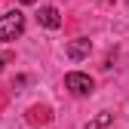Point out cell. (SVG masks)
Returning <instances> with one entry per match:
<instances>
[{
	"label": "cell",
	"instance_id": "obj_3",
	"mask_svg": "<svg viewBox=\"0 0 129 129\" xmlns=\"http://www.w3.org/2000/svg\"><path fill=\"white\" fill-rule=\"evenodd\" d=\"M89 49H92V43H89L86 37H80V40H71V43H68V58L80 61V58H86V55H89Z\"/></svg>",
	"mask_w": 129,
	"mask_h": 129
},
{
	"label": "cell",
	"instance_id": "obj_1",
	"mask_svg": "<svg viewBox=\"0 0 129 129\" xmlns=\"http://www.w3.org/2000/svg\"><path fill=\"white\" fill-rule=\"evenodd\" d=\"M22 31H25V15H22L19 9H12V12H6V15H0V40H3V43L15 40Z\"/></svg>",
	"mask_w": 129,
	"mask_h": 129
},
{
	"label": "cell",
	"instance_id": "obj_7",
	"mask_svg": "<svg viewBox=\"0 0 129 129\" xmlns=\"http://www.w3.org/2000/svg\"><path fill=\"white\" fill-rule=\"evenodd\" d=\"M3 61H6V58H0V68H3Z\"/></svg>",
	"mask_w": 129,
	"mask_h": 129
},
{
	"label": "cell",
	"instance_id": "obj_4",
	"mask_svg": "<svg viewBox=\"0 0 129 129\" xmlns=\"http://www.w3.org/2000/svg\"><path fill=\"white\" fill-rule=\"evenodd\" d=\"M37 19H40V25H43V28H49V31H55V28L61 25V15H58V9H55V6H43Z\"/></svg>",
	"mask_w": 129,
	"mask_h": 129
},
{
	"label": "cell",
	"instance_id": "obj_2",
	"mask_svg": "<svg viewBox=\"0 0 129 129\" xmlns=\"http://www.w3.org/2000/svg\"><path fill=\"white\" fill-rule=\"evenodd\" d=\"M64 89H68L71 95H77V99H83V95H92L95 83H92L89 74H83V71H71V74H64Z\"/></svg>",
	"mask_w": 129,
	"mask_h": 129
},
{
	"label": "cell",
	"instance_id": "obj_5",
	"mask_svg": "<svg viewBox=\"0 0 129 129\" xmlns=\"http://www.w3.org/2000/svg\"><path fill=\"white\" fill-rule=\"evenodd\" d=\"M111 120H114V117H111V114H108V111H102V114H99V117H95V120H92V123H89L86 129H105V126H108Z\"/></svg>",
	"mask_w": 129,
	"mask_h": 129
},
{
	"label": "cell",
	"instance_id": "obj_6",
	"mask_svg": "<svg viewBox=\"0 0 129 129\" xmlns=\"http://www.w3.org/2000/svg\"><path fill=\"white\" fill-rule=\"evenodd\" d=\"M19 3H25V6H31V3H37V0H19Z\"/></svg>",
	"mask_w": 129,
	"mask_h": 129
}]
</instances>
